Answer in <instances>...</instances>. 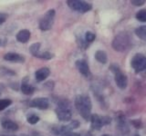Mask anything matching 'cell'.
I'll use <instances>...</instances> for the list:
<instances>
[{
    "label": "cell",
    "mask_w": 146,
    "mask_h": 136,
    "mask_svg": "<svg viewBox=\"0 0 146 136\" xmlns=\"http://www.w3.org/2000/svg\"><path fill=\"white\" fill-rule=\"evenodd\" d=\"M75 107L77 111L79 112L80 116L83 118L85 121H90L91 116V104L90 98L86 94H80L77 95L75 98Z\"/></svg>",
    "instance_id": "obj_1"
},
{
    "label": "cell",
    "mask_w": 146,
    "mask_h": 136,
    "mask_svg": "<svg viewBox=\"0 0 146 136\" xmlns=\"http://www.w3.org/2000/svg\"><path fill=\"white\" fill-rule=\"evenodd\" d=\"M132 44L131 36L125 32L119 33L112 40V48L117 52H125L126 50L130 49Z\"/></svg>",
    "instance_id": "obj_2"
},
{
    "label": "cell",
    "mask_w": 146,
    "mask_h": 136,
    "mask_svg": "<svg viewBox=\"0 0 146 136\" xmlns=\"http://www.w3.org/2000/svg\"><path fill=\"white\" fill-rule=\"evenodd\" d=\"M55 112L58 119L61 122H68L71 120L72 111L70 103L67 99H60L58 101L57 107L55 109Z\"/></svg>",
    "instance_id": "obj_3"
},
{
    "label": "cell",
    "mask_w": 146,
    "mask_h": 136,
    "mask_svg": "<svg viewBox=\"0 0 146 136\" xmlns=\"http://www.w3.org/2000/svg\"><path fill=\"white\" fill-rule=\"evenodd\" d=\"M110 70L113 73L114 79H115V83L118 87L121 90L125 89L128 85V79H127V76L121 72L119 65H117L116 63H112V65H111V66H110Z\"/></svg>",
    "instance_id": "obj_4"
},
{
    "label": "cell",
    "mask_w": 146,
    "mask_h": 136,
    "mask_svg": "<svg viewBox=\"0 0 146 136\" xmlns=\"http://www.w3.org/2000/svg\"><path fill=\"white\" fill-rule=\"evenodd\" d=\"M55 16H56V11L54 9H49V10L46 12L39 20L40 30L48 31L51 29V27L54 24Z\"/></svg>",
    "instance_id": "obj_5"
},
{
    "label": "cell",
    "mask_w": 146,
    "mask_h": 136,
    "mask_svg": "<svg viewBox=\"0 0 146 136\" xmlns=\"http://www.w3.org/2000/svg\"><path fill=\"white\" fill-rule=\"evenodd\" d=\"M90 126L93 130L100 131L104 125L110 124L112 119L110 116H102L96 113H92L90 116Z\"/></svg>",
    "instance_id": "obj_6"
},
{
    "label": "cell",
    "mask_w": 146,
    "mask_h": 136,
    "mask_svg": "<svg viewBox=\"0 0 146 136\" xmlns=\"http://www.w3.org/2000/svg\"><path fill=\"white\" fill-rule=\"evenodd\" d=\"M80 125V122L77 121V120H73L71 121L68 124L66 125H55L52 127V133L55 135H62L64 133H70L73 130H75L77 128H79Z\"/></svg>",
    "instance_id": "obj_7"
},
{
    "label": "cell",
    "mask_w": 146,
    "mask_h": 136,
    "mask_svg": "<svg viewBox=\"0 0 146 136\" xmlns=\"http://www.w3.org/2000/svg\"><path fill=\"white\" fill-rule=\"evenodd\" d=\"M67 5L72 10L80 13H87L92 9V5L81 0H68Z\"/></svg>",
    "instance_id": "obj_8"
},
{
    "label": "cell",
    "mask_w": 146,
    "mask_h": 136,
    "mask_svg": "<svg viewBox=\"0 0 146 136\" xmlns=\"http://www.w3.org/2000/svg\"><path fill=\"white\" fill-rule=\"evenodd\" d=\"M131 65L135 73H140L146 68V57L143 54H135L131 60Z\"/></svg>",
    "instance_id": "obj_9"
},
{
    "label": "cell",
    "mask_w": 146,
    "mask_h": 136,
    "mask_svg": "<svg viewBox=\"0 0 146 136\" xmlns=\"http://www.w3.org/2000/svg\"><path fill=\"white\" fill-rule=\"evenodd\" d=\"M29 106L32 108L39 109V110H46L49 106V101L46 97H38L31 100L29 103Z\"/></svg>",
    "instance_id": "obj_10"
},
{
    "label": "cell",
    "mask_w": 146,
    "mask_h": 136,
    "mask_svg": "<svg viewBox=\"0 0 146 136\" xmlns=\"http://www.w3.org/2000/svg\"><path fill=\"white\" fill-rule=\"evenodd\" d=\"M115 120H116V122H117V127L121 130V133H126L129 131V128H128V125H127L126 117H125L124 114H123L122 112H118L116 113Z\"/></svg>",
    "instance_id": "obj_11"
},
{
    "label": "cell",
    "mask_w": 146,
    "mask_h": 136,
    "mask_svg": "<svg viewBox=\"0 0 146 136\" xmlns=\"http://www.w3.org/2000/svg\"><path fill=\"white\" fill-rule=\"evenodd\" d=\"M75 65H76L77 69L79 70V72L82 75L85 76V77L90 76V67H89V65H88V63H87L86 60H84V59H80V60H77L76 63H75Z\"/></svg>",
    "instance_id": "obj_12"
},
{
    "label": "cell",
    "mask_w": 146,
    "mask_h": 136,
    "mask_svg": "<svg viewBox=\"0 0 146 136\" xmlns=\"http://www.w3.org/2000/svg\"><path fill=\"white\" fill-rule=\"evenodd\" d=\"M20 90H21V92L26 95H32L34 94L36 88L29 83V77L26 76L25 78L23 79L22 84H20Z\"/></svg>",
    "instance_id": "obj_13"
},
{
    "label": "cell",
    "mask_w": 146,
    "mask_h": 136,
    "mask_svg": "<svg viewBox=\"0 0 146 136\" xmlns=\"http://www.w3.org/2000/svg\"><path fill=\"white\" fill-rule=\"evenodd\" d=\"M4 59L6 61L8 62H13V63H24L26 58L22 56L20 54H17V53H7L4 56Z\"/></svg>",
    "instance_id": "obj_14"
},
{
    "label": "cell",
    "mask_w": 146,
    "mask_h": 136,
    "mask_svg": "<svg viewBox=\"0 0 146 136\" xmlns=\"http://www.w3.org/2000/svg\"><path fill=\"white\" fill-rule=\"evenodd\" d=\"M50 75V70L48 67L39 68L35 72V78L36 82H43L48 78Z\"/></svg>",
    "instance_id": "obj_15"
},
{
    "label": "cell",
    "mask_w": 146,
    "mask_h": 136,
    "mask_svg": "<svg viewBox=\"0 0 146 136\" xmlns=\"http://www.w3.org/2000/svg\"><path fill=\"white\" fill-rule=\"evenodd\" d=\"M1 126H2L3 129L9 131H16L18 130V124L14 121L9 120V119L2 120L1 121Z\"/></svg>",
    "instance_id": "obj_16"
},
{
    "label": "cell",
    "mask_w": 146,
    "mask_h": 136,
    "mask_svg": "<svg viewBox=\"0 0 146 136\" xmlns=\"http://www.w3.org/2000/svg\"><path fill=\"white\" fill-rule=\"evenodd\" d=\"M30 31L27 29H22L20 30L16 35V38L19 43H27L30 38Z\"/></svg>",
    "instance_id": "obj_17"
},
{
    "label": "cell",
    "mask_w": 146,
    "mask_h": 136,
    "mask_svg": "<svg viewBox=\"0 0 146 136\" xmlns=\"http://www.w3.org/2000/svg\"><path fill=\"white\" fill-rule=\"evenodd\" d=\"M95 59L99 63H102V65H105L108 61L107 54L104 51H102V50H98V51H96V53H95Z\"/></svg>",
    "instance_id": "obj_18"
},
{
    "label": "cell",
    "mask_w": 146,
    "mask_h": 136,
    "mask_svg": "<svg viewBox=\"0 0 146 136\" xmlns=\"http://www.w3.org/2000/svg\"><path fill=\"white\" fill-rule=\"evenodd\" d=\"M134 33L140 39L146 40V26H139L138 28H136L134 30Z\"/></svg>",
    "instance_id": "obj_19"
},
{
    "label": "cell",
    "mask_w": 146,
    "mask_h": 136,
    "mask_svg": "<svg viewBox=\"0 0 146 136\" xmlns=\"http://www.w3.org/2000/svg\"><path fill=\"white\" fill-rule=\"evenodd\" d=\"M35 57H38L40 59H43V60H50L54 57V54L48 52V51H45V52H38V54H36Z\"/></svg>",
    "instance_id": "obj_20"
},
{
    "label": "cell",
    "mask_w": 146,
    "mask_h": 136,
    "mask_svg": "<svg viewBox=\"0 0 146 136\" xmlns=\"http://www.w3.org/2000/svg\"><path fill=\"white\" fill-rule=\"evenodd\" d=\"M27 121L30 124H36L39 122V117L35 112H30L27 115Z\"/></svg>",
    "instance_id": "obj_21"
},
{
    "label": "cell",
    "mask_w": 146,
    "mask_h": 136,
    "mask_svg": "<svg viewBox=\"0 0 146 136\" xmlns=\"http://www.w3.org/2000/svg\"><path fill=\"white\" fill-rule=\"evenodd\" d=\"M40 46H41L40 43H34V44H32L29 46V53L33 56H36V54L40 51Z\"/></svg>",
    "instance_id": "obj_22"
},
{
    "label": "cell",
    "mask_w": 146,
    "mask_h": 136,
    "mask_svg": "<svg viewBox=\"0 0 146 136\" xmlns=\"http://www.w3.org/2000/svg\"><path fill=\"white\" fill-rule=\"evenodd\" d=\"M136 19L140 22H146V9H141L135 15Z\"/></svg>",
    "instance_id": "obj_23"
},
{
    "label": "cell",
    "mask_w": 146,
    "mask_h": 136,
    "mask_svg": "<svg viewBox=\"0 0 146 136\" xmlns=\"http://www.w3.org/2000/svg\"><path fill=\"white\" fill-rule=\"evenodd\" d=\"M12 103V101L10 99H1L0 100V112L5 110L8 106H10Z\"/></svg>",
    "instance_id": "obj_24"
},
{
    "label": "cell",
    "mask_w": 146,
    "mask_h": 136,
    "mask_svg": "<svg viewBox=\"0 0 146 136\" xmlns=\"http://www.w3.org/2000/svg\"><path fill=\"white\" fill-rule=\"evenodd\" d=\"M95 38H96V35L94 33H92V32L88 31V32H86V33H85V41L88 44L92 43L93 41L95 40Z\"/></svg>",
    "instance_id": "obj_25"
},
{
    "label": "cell",
    "mask_w": 146,
    "mask_h": 136,
    "mask_svg": "<svg viewBox=\"0 0 146 136\" xmlns=\"http://www.w3.org/2000/svg\"><path fill=\"white\" fill-rule=\"evenodd\" d=\"M145 0H131V3L133 5V6H136V7H141L143 6L145 4Z\"/></svg>",
    "instance_id": "obj_26"
},
{
    "label": "cell",
    "mask_w": 146,
    "mask_h": 136,
    "mask_svg": "<svg viewBox=\"0 0 146 136\" xmlns=\"http://www.w3.org/2000/svg\"><path fill=\"white\" fill-rule=\"evenodd\" d=\"M131 124L137 129H141V127L143 126V124H141V120H131Z\"/></svg>",
    "instance_id": "obj_27"
},
{
    "label": "cell",
    "mask_w": 146,
    "mask_h": 136,
    "mask_svg": "<svg viewBox=\"0 0 146 136\" xmlns=\"http://www.w3.org/2000/svg\"><path fill=\"white\" fill-rule=\"evenodd\" d=\"M7 17H8V15H7V14L0 13V26H1L2 24H4V23L7 21Z\"/></svg>",
    "instance_id": "obj_28"
},
{
    "label": "cell",
    "mask_w": 146,
    "mask_h": 136,
    "mask_svg": "<svg viewBox=\"0 0 146 136\" xmlns=\"http://www.w3.org/2000/svg\"><path fill=\"white\" fill-rule=\"evenodd\" d=\"M7 43V39L4 36H0V46H6Z\"/></svg>",
    "instance_id": "obj_29"
},
{
    "label": "cell",
    "mask_w": 146,
    "mask_h": 136,
    "mask_svg": "<svg viewBox=\"0 0 146 136\" xmlns=\"http://www.w3.org/2000/svg\"><path fill=\"white\" fill-rule=\"evenodd\" d=\"M2 71L3 72H5L6 74L7 75H16V73L15 72H13L12 70H10V69H6V68H2Z\"/></svg>",
    "instance_id": "obj_30"
},
{
    "label": "cell",
    "mask_w": 146,
    "mask_h": 136,
    "mask_svg": "<svg viewBox=\"0 0 146 136\" xmlns=\"http://www.w3.org/2000/svg\"><path fill=\"white\" fill-rule=\"evenodd\" d=\"M59 136H80V134L78 133H73V131H70V133H64V134L59 135Z\"/></svg>",
    "instance_id": "obj_31"
},
{
    "label": "cell",
    "mask_w": 146,
    "mask_h": 136,
    "mask_svg": "<svg viewBox=\"0 0 146 136\" xmlns=\"http://www.w3.org/2000/svg\"><path fill=\"white\" fill-rule=\"evenodd\" d=\"M32 136H42V135L39 134V133H33V135H32Z\"/></svg>",
    "instance_id": "obj_32"
},
{
    "label": "cell",
    "mask_w": 146,
    "mask_h": 136,
    "mask_svg": "<svg viewBox=\"0 0 146 136\" xmlns=\"http://www.w3.org/2000/svg\"><path fill=\"white\" fill-rule=\"evenodd\" d=\"M84 136H92V135L90 134V133H87V134H86V135H84Z\"/></svg>",
    "instance_id": "obj_33"
},
{
    "label": "cell",
    "mask_w": 146,
    "mask_h": 136,
    "mask_svg": "<svg viewBox=\"0 0 146 136\" xmlns=\"http://www.w3.org/2000/svg\"><path fill=\"white\" fill-rule=\"evenodd\" d=\"M102 136H111V135H110V134H103Z\"/></svg>",
    "instance_id": "obj_34"
},
{
    "label": "cell",
    "mask_w": 146,
    "mask_h": 136,
    "mask_svg": "<svg viewBox=\"0 0 146 136\" xmlns=\"http://www.w3.org/2000/svg\"><path fill=\"white\" fill-rule=\"evenodd\" d=\"M134 136H140L139 134H136V135H134Z\"/></svg>",
    "instance_id": "obj_35"
},
{
    "label": "cell",
    "mask_w": 146,
    "mask_h": 136,
    "mask_svg": "<svg viewBox=\"0 0 146 136\" xmlns=\"http://www.w3.org/2000/svg\"><path fill=\"white\" fill-rule=\"evenodd\" d=\"M0 95H1V93H0Z\"/></svg>",
    "instance_id": "obj_36"
}]
</instances>
